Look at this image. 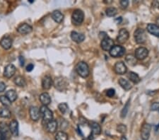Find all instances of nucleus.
I'll return each instance as SVG.
<instances>
[{
  "instance_id": "obj_1",
  "label": "nucleus",
  "mask_w": 159,
  "mask_h": 140,
  "mask_svg": "<svg viewBox=\"0 0 159 140\" xmlns=\"http://www.w3.org/2000/svg\"><path fill=\"white\" fill-rule=\"evenodd\" d=\"M75 69L77 74L82 78H86L89 75V67H88V65L86 62H79L76 65Z\"/></svg>"
},
{
  "instance_id": "obj_2",
  "label": "nucleus",
  "mask_w": 159,
  "mask_h": 140,
  "mask_svg": "<svg viewBox=\"0 0 159 140\" xmlns=\"http://www.w3.org/2000/svg\"><path fill=\"white\" fill-rule=\"evenodd\" d=\"M84 19V14L81 9H75L71 15V21L73 24L75 26H79L83 23Z\"/></svg>"
},
{
  "instance_id": "obj_3",
  "label": "nucleus",
  "mask_w": 159,
  "mask_h": 140,
  "mask_svg": "<svg viewBox=\"0 0 159 140\" xmlns=\"http://www.w3.org/2000/svg\"><path fill=\"white\" fill-rule=\"evenodd\" d=\"M40 115H41L42 118H43V122H46V124L47 122H49V121L53 120L52 112L51 111L50 109L48 108L46 105L41 106V108H40Z\"/></svg>"
},
{
  "instance_id": "obj_4",
  "label": "nucleus",
  "mask_w": 159,
  "mask_h": 140,
  "mask_svg": "<svg viewBox=\"0 0 159 140\" xmlns=\"http://www.w3.org/2000/svg\"><path fill=\"white\" fill-rule=\"evenodd\" d=\"M134 37H135V42L137 44H143L146 42V39H147L146 32L142 29H137L134 33Z\"/></svg>"
},
{
  "instance_id": "obj_5",
  "label": "nucleus",
  "mask_w": 159,
  "mask_h": 140,
  "mask_svg": "<svg viewBox=\"0 0 159 140\" xmlns=\"http://www.w3.org/2000/svg\"><path fill=\"white\" fill-rule=\"evenodd\" d=\"M53 84H54L55 88L60 91L66 89L68 86V82H67V79L62 77L56 78Z\"/></svg>"
},
{
  "instance_id": "obj_6",
  "label": "nucleus",
  "mask_w": 159,
  "mask_h": 140,
  "mask_svg": "<svg viewBox=\"0 0 159 140\" xmlns=\"http://www.w3.org/2000/svg\"><path fill=\"white\" fill-rule=\"evenodd\" d=\"M125 53V49L122 46H114L110 50V54L111 57L118 58L123 56Z\"/></svg>"
},
{
  "instance_id": "obj_7",
  "label": "nucleus",
  "mask_w": 159,
  "mask_h": 140,
  "mask_svg": "<svg viewBox=\"0 0 159 140\" xmlns=\"http://www.w3.org/2000/svg\"><path fill=\"white\" fill-rule=\"evenodd\" d=\"M149 54V50L144 47H140L138 48L135 50V57L137 60H143L146 58Z\"/></svg>"
},
{
  "instance_id": "obj_8",
  "label": "nucleus",
  "mask_w": 159,
  "mask_h": 140,
  "mask_svg": "<svg viewBox=\"0 0 159 140\" xmlns=\"http://www.w3.org/2000/svg\"><path fill=\"white\" fill-rule=\"evenodd\" d=\"M114 70H115V73L119 75H123V74H126L127 71V66L123 62H118L114 66Z\"/></svg>"
},
{
  "instance_id": "obj_9",
  "label": "nucleus",
  "mask_w": 159,
  "mask_h": 140,
  "mask_svg": "<svg viewBox=\"0 0 159 140\" xmlns=\"http://www.w3.org/2000/svg\"><path fill=\"white\" fill-rule=\"evenodd\" d=\"M152 130V126L149 124H143L141 129V137L143 140H148L149 139Z\"/></svg>"
},
{
  "instance_id": "obj_10",
  "label": "nucleus",
  "mask_w": 159,
  "mask_h": 140,
  "mask_svg": "<svg viewBox=\"0 0 159 140\" xmlns=\"http://www.w3.org/2000/svg\"><path fill=\"white\" fill-rule=\"evenodd\" d=\"M101 46L103 50L110 51L114 46V41L107 36V38L103 39L101 43Z\"/></svg>"
},
{
  "instance_id": "obj_11",
  "label": "nucleus",
  "mask_w": 159,
  "mask_h": 140,
  "mask_svg": "<svg viewBox=\"0 0 159 140\" xmlns=\"http://www.w3.org/2000/svg\"><path fill=\"white\" fill-rule=\"evenodd\" d=\"M129 36V32L126 29H122L120 30L119 33H118V37H117V40L120 43H124L127 40H128Z\"/></svg>"
},
{
  "instance_id": "obj_12",
  "label": "nucleus",
  "mask_w": 159,
  "mask_h": 140,
  "mask_svg": "<svg viewBox=\"0 0 159 140\" xmlns=\"http://www.w3.org/2000/svg\"><path fill=\"white\" fill-rule=\"evenodd\" d=\"M16 71V67L14 65L9 64V65H7L5 67V68H4V76L5 77L8 78V79L12 78L15 74Z\"/></svg>"
},
{
  "instance_id": "obj_13",
  "label": "nucleus",
  "mask_w": 159,
  "mask_h": 140,
  "mask_svg": "<svg viewBox=\"0 0 159 140\" xmlns=\"http://www.w3.org/2000/svg\"><path fill=\"white\" fill-rule=\"evenodd\" d=\"M29 113L31 120L33 121H38L40 117V109L36 106H31L29 109Z\"/></svg>"
},
{
  "instance_id": "obj_14",
  "label": "nucleus",
  "mask_w": 159,
  "mask_h": 140,
  "mask_svg": "<svg viewBox=\"0 0 159 140\" xmlns=\"http://www.w3.org/2000/svg\"><path fill=\"white\" fill-rule=\"evenodd\" d=\"M53 81L52 77L50 75H46L43 77L42 80V87L44 90H48L52 87Z\"/></svg>"
},
{
  "instance_id": "obj_15",
  "label": "nucleus",
  "mask_w": 159,
  "mask_h": 140,
  "mask_svg": "<svg viewBox=\"0 0 159 140\" xmlns=\"http://www.w3.org/2000/svg\"><path fill=\"white\" fill-rule=\"evenodd\" d=\"M32 30V27L29 24H27V23H23V24L20 25L17 28V31L19 33L22 34V35H26V34L30 33Z\"/></svg>"
},
{
  "instance_id": "obj_16",
  "label": "nucleus",
  "mask_w": 159,
  "mask_h": 140,
  "mask_svg": "<svg viewBox=\"0 0 159 140\" xmlns=\"http://www.w3.org/2000/svg\"><path fill=\"white\" fill-rule=\"evenodd\" d=\"M9 130L10 132L14 136L17 137L18 135V122L16 120H13L11 121L9 125Z\"/></svg>"
},
{
  "instance_id": "obj_17",
  "label": "nucleus",
  "mask_w": 159,
  "mask_h": 140,
  "mask_svg": "<svg viewBox=\"0 0 159 140\" xmlns=\"http://www.w3.org/2000/svg\"><path fill=\"white\" fill-rule=\"evenodd\" d=\"M71 40L76 43H80L83 42L85 39V35L84 34L76 32V31H72L71 33Z\"/></svg>"
},
{
  "instance_id": "obj_18",
  "label": "nucleus",
  "mask_w": 159,
  "mask_h": 140,
  "mask_svg": "<svg viewBox=\"0 0 159 140\" xmlns=\"http://www.w3.org/2000/svg\"><path fill=\"white\" fill-rule=\"evenodd\" d=\"M47 131L50 133H54L57 130V122L55 120H52L46 124Z\"/></svg>"
},
{
  "instance_id": "obj_19",
  "label": "nucleus",
  "mask_w": 159,
  "mask_h": 140,
  "mask_svg": "<svg viewBox=\"0 0 159 140\" xmlns=\"http://www.w3.org/2000/svg\"><path fill=\"white\" fill-rule=\"evenodd\" d=\"M146 29H147L149 33L159 38V27L158 26L154 24V23H149V24L147 25Z\"/></svg>"
},
{
  "instance_id": "obj_20",
  "label": "nucleus",
  "mask_w": 159,
  "mask_h": 140,
  "mask_svg": "<svg viewBox=\"0 0 159 140\" xmlns=\"http://www.w3.org/2000/svg\"><path fill=\"white\" fill-rule=\"evenodd\" d=\"M90 127L91 128V135H90V137H93V135H99L101 133V127L97 122H91Z\"/></svg>"
},
{
  "instance_id": "obj_21",
  "label": "nucleus",
  "mask_w": 159,
  "mask_h": 140,
  "mask_svg": "<svg viewBox=\"0 0 159 140\" xmlns=\"http://www.w3.org/2000/svg\"><path fill=\"white\" fill-rule=\"evenodd\" d=\"M0 45L4 50H9L12 46V40L9 37H4L0 41Z\"/></svg>"
},
{
  "instance_id": "obj_22",
  "label": "nucleus",
  "mask_w": 159,
  "mask_h": 140,
  "mask_svg": "<svg viewBox=\"0 0 159 140\" xmlns=\"http://www.w3.org/2000/svg\"><path fill=\"white\" fill-rule=\"evenodd\" d=\"M40 102L42 103L43 105H50L51 103V98L50 96L49 95V93H43L40 95V97H39Z\"/></svg>"
},
{
  "instance_id": "obj_23",
  "label": "nucleus",
  "mask_w": 159,
  "mask_h": 140,
  "mask_svg": "<svg viewBox=\"0 0 159 140\" xmlns=\"http://www.w3.org/2000/svg\"><path fill=\"white\" fill-rule=\"evenodd\" d=\"M52 18L56 23H60L64 20V15L60 11H54L52 13Z\"/></svg>"
},
{
  "instance_id": "obj_24",
  "label": "nucleus",
  "mask_w": 159,
  "mask_h": 140,
  "mask_svg": "<svg viewBox=\"0 0 159 140\" xmlns=\"http://www.w3.org/2000/svg\"><path fill=\"white\" fill-rule=\"evenodd\" d=\"M118 83L121 86V87L122 88H124L125 91H129L132 88V85L130 84V83L127 80L124 79H120L118 81Z\"/></svg>"
},
{
  "instance_id": "obj_25",
  "label": "nucleus",
  "mask_w": 159,
  "mask_h": 140,
  "mask_svg": "<svg viewBox=\"0 0 159 140\" xmlns=\"http://www.w3.org/2000/svg\"><path fill=\"white\" fill-rule=\"evenodd\" d=\"M5 96H7L8 99H9L11 102H14V101H15L17 99V97H18L17 93L14 90H9V91H7V92H6Z\"/></svg>"
},
{
  "instance_id": "obj_26",
  "label": "nucleus",
  "mask_w": 159,
  "mask_h": 140,
  "mask_svg": "<svg viewBox=\"0 0 159 140\" xmlns=\"http://www.w3.org/2000/svg\"><path fill=\"white\" fill-rule=\"evenodd\" d=\"M14 82L16 85L18 86H21V87L25 86L26 84V79H25L24 77H21V76H18V77H16L14 79Z\"/></svg>"
},
{
  "instance_id": "obj_27",
  "label": "nucleus",
  "mask_w": 159,
  "mask_h": 140,
  "mask_svg": "<svg viewBox=\"0 0 159 140\" xmlns=\"http://www.w3.org/2000/svg\"><path fill=\"white\" fill-rule=\"evenodd\" d=\"M128 77L129 80L135 84H138L140 82V78L139 77L138 74H136L135 72H133V71H130L129 73Z\"/></svg>"
},
{
  "instance_id": "obj_28",
  "label": "nucleus",
  "mask_w": 159,
  "mask_h": 140,
  "mask_svg": "<svg viewBox=\"0 0 159 140\" xmlns=\"http://www.w3.org/2000/svg\"><path fill=\"white\" fill-rule=\"evenodd\" d=\"M12 116L11 111L7 108H2L0 109V117L3 118H9Z\"/></svg>"
},
{
  "instance_id": "obj_29",
  "label": "nucleus",
  "mask_w": 159,
  "mask_h": 140,
  "mask_svg": "<svg viewBox=\"0 0 159 140\" xmlns=\"http://www.w3.org/2000/svg\"><path fill=\"white\" fill-rule=\"evenodd\" d=\"M68 135L66 132L60 131L55 135V140H68Z\"/></svg>"
},
{
  "instance_id": "obj_30",
  "label": "nucleus",
  "mask_w": 159,
  "mask_h": 140,
  "mask_svg": "<svg viewBox=\"0 0 159 140\" xmlns=\"http://www.w3.org/2000/svg\"><path fill=\"white\" fill-rule=\"evenodd\" d=\"M125 60L127 63L129 65H132V66H134V65H135L137 64V60L136 57H135V56H134L133 54H128V55H127L126 56Z\"/></svg>"
},
{
  "instance_id": "obj_31",
  "label": "nucleus",
  "mask_w": 159,
  "mask_h": 140,
  "mask_svg": "<svg viewBox=\"0 0 159 140\" xmlns=\"http://www.w3.org/2000/svg\"><path fill=\"white\" fill-rule=\"evenodd\" d=\"M105 12H106V15H107V16L112 17V16H115L117 14V13H118V10H117L116 8L115 7H109L106 9Z\"/></svg>"
},
{
  "instance_id": "obj_32",
  "label": "nucleus",
  "mask_w": 159,
  "mask_h": 140,
  "mask_svg": "<svg viewBox=\"0 0 159 140\" xmlns=\"http://www.w3.org/2000/svg\"><path fill=\"white\" fill-rule=\"evenodd\" d=\"M58 108L62 114H65L68 111L69 106L66 103H62L59 104Z\"/></svg>"
},
{
  "instance_id": "obj_33",
  "label": "nucleus",
  "mask_w": 159,
  "mask_h": 140,
  "mask_svg": "<svg viewBox=\"0 0 159 140\" xmlns=\"http://www.w3.org/2000/svg\"><path fill=\"white\" fill-rule=\"evenodd\" d=\"M0 102L4 106H10L12 102L8 99V98L6 96H0Z\"/></svg>"
},
{
  "instance_id": "obj_34",
  "label": "nucleus",
  "mask_w": 159,
  "mask_h": 140,
  "mask_svg": "<svg viewBox=\"0 0 159 140\" xmlns=\"http://www.w3.org/2000/svg\"><path fill=\"white\" fill-rule=\"evenodd\" d=\"M129 108V102L128 101V102L127 103V104L124 105V108L122 109V112H121L122 118H124V117H126V116H127V113H128Z\"/></svg>"
},
{
  "instance_id": "obj_35",
  "label": "nucleus",
  "mask_w": 159,
  "mask_h": 140,
  "mask_svg": "<svg viewBox=\"0 0 159 140\" xmlns=\"http://www.w3.org/2000/svg\"><path fill=\"white\" fill-rule=\"evenodd\" d=\"M117 130H118V132H119L120 133L124 134L127 132V127L123 124H118V127H117Z\"/></svg>"
},
{
  "instance_id": "obj_36",
  "label": "nucleus",
  "mask_w": 159,
  "mask_h": 140,
  "mask_svg": "<svg viewBox=\"0 0 159 140\" xmlns=\"http://www.w3.org/2000/svg\"><path fill=\"white\" fill-rule=\"evenodd\" d=\"M120 4L122 9H127V7H128L129 1L128 0H121L120 2Z\"/></svg>"
},
{
  "instance_id": "obj_37",
  "label": "nucleus",
  "mask_w": 159,
  "mask_h": 140,
  "mask_svg": "<svg viewBox=\"0 0 159 140\" xmlns=\"http://www.w3.org/2000/svg\"><path fill=\"white\" fill-rule=\"evenodd\" d=\"M115 89H113V88H110V89L107 90V92H106V95H107V96H108L109 98L113 97V96H115Z\"/></svg>"
},
{
  "instance_id": "obj_38",
  "label": "nucleus",
  "mask_w": 159,
  "mask_h": 140,
  "mask_svg": "<svg viewBox=\"0 0 159 140\" xmlns=\"http://www.w3.org/2000/svg\"><path fill=\"white\" fill-rule=\"evenodd\" d=\"M159 110V103L155 102L154 103H152V105H151V110L156 111V110Z\"/></svg>"
},
{
  "instance_id": "obj_39",
  "label": "nucleus",
  "mask_w": 159,
  "mask_h": 140,
  "mask_svg": "<svg viewBox=\"0 0 159 140\" xmlns=\"http://www.w3.org/2000/svg\"><path fill=\"white\" fill-rule=\"evenodd\" d=\"M6 89V85L4 82H0V93L3 92L5 91Z\"/></svg>"
},
{
  "instance_id": "obj_40",
  "label": "nucleus",
  "mask_w": 159,
  "mask_h": 140,
  "mask_svg": "<svg viewBox=\"0 0 159 140\" xmlns=\"http://www.w3.org/2000/svg\"><path fill=\"white\" fill-rule=\"evenodd\" d=\"M33 69L34 65H33V64H29V65H28V66L26 67V71H31Z\"/></svg>"
},
{
  "instance_id": "obj_41",
  "label": "nucleus",
  "mask_w": 159,
  "mask_h": 140,
  "mask_svg": "<svg viewBox=\"0 0 159 140\" xmlns=\"http://www.w3.org/2000/svg\"><path fill=\"white\" fill-rule=\"evenodd\" d=\"M18 60H19V62H20V65H21V66H23L24 65V58L22 57V56H20L19 57H18Z\"/></svg>"
},
{
  "instance_id": "obj_42",
  "label": "nucleus",
  "mask_w": 159,
  "mask_h": 140,
  "mask_svg": "<svg viewBox=\"0 0 159 140\" xmlns=\"http://www.w3.org/2000/svg\"><path fill=\"white\" fill-rule=\"evenodd\" d=\"M0 140H7V137L0 131Z\"/></svg>"
},
{
  "instance_id": "obj_43",
  "label": "nucleus",
  "mask_w": 159,
  "mask_h": 140,
  "mask_svg": "<svg viewBox=\"0 0 159 140\" xmlns=\"http://www.w3.org/2000/svg\"><path fill=\"white\" fill-rule=\"evenodd\" d=\"M156 26H158L159 27V17H158V18L156 19Z\"/></svg>"
},
{
  "instance_id": "obj_44",
  "label": "nucleus",
  "mask_w": 159,
  "mask_h": 140,
  "mask_svg": "<svg viewBox=\"0 0 159 140\" xmlns=\"http://www.w3.org/2000/svg\"><path fill=\"white\" fill-rule=\"evenodd\" d=\"M121 140H127V138L125 137L122 136V138H121Z\"/></svg>"
}]
</instances>
